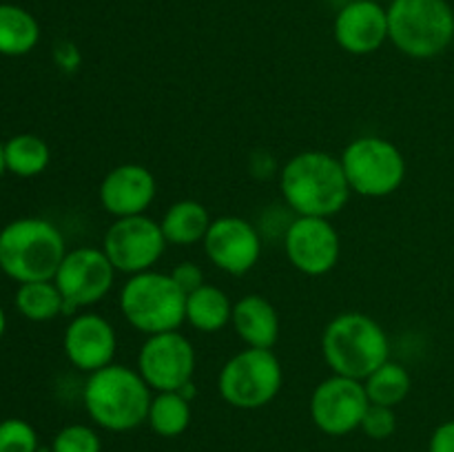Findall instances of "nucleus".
Wrapping results in <instances>:
<instances>
[{"instance_id":"nucleus-1","label":"nucleus","mask_w":454,"mask_h":452,"mask_svg":"<svg viewBox=\"0 0 454 452\" xmlns=\"http://www.w3.org/2000/svg\"><path fill=\"white\" fill-rule=\"evenodd\" d=\"M279 189L297 217H328L341 211L350 198L341 160L326 151H304L284 164Z\"/></svg>"},{"instance_id":"nucleus-2","label":"nucleus","mask_w":454,"mask_h":452,"mask_svg":"<svg viewBox=\"0 0 454 452\" xmlns=\"http://www.w3.org/2000/svg\"><path fill=\"white\" fill-rule=\"evenodd\" d=\"M82 399L89 417L100 428L109 433H129L146 421L151 388L133 368L109 363L89 375Z\"/></svg>"},{"instance_id":"nucleus-3","label":"nucleus","mask_w":454,"mask_h":452,"mask_svg":"<svg viewBox=\"0 0 454 452\" xmlns=\"http://www.w3.org/2000/svg\"><path fill=\"white\" fill-rule=\"evenodd\" d=\"M65 255V238L47 220L20 217L0 230V270L18 284L53 279Z\"/></svg>"},{"instance_id":"nucleus-4","label":"nucleus","mask_w":454,"mask_h":452,"mask_svg":"<svg viewBox=\"0 0 454 452\" xmlns=\"http://www.w3.org/2000/svg\"><path fill=\"white\" fill-rule=\"evenodd\" d=\"M322 350L333 375L364 381L390 359V339L368 315L341 313L328 322Z\"/></svg>"},{"instance_id":"nucleus-5","label":"nucleus","mask_w":454,"mask_h":452,"mask_svg":"<svg viewBox=\"0 0 454 452\" xmlns=\"http://www.w3.org/2000/svg\"><path fill=\"white\" fill-rule=\"evenodd\" d=\"M388 40L408 58L428 60L454 40V12L448 0H393L388 4Z\"/></svg>"},{"instance_id":"nucleus-6","label":"nucleus","mask_w":454,"mask_h":452,"mask_svg":"<svg viewBox=\"0 0 454 452\" xmlns=\"http://www.w3.org/2000/svg\"><path fill=\"white\" fill-rule=\"evenodd\" d=\"M120 308L127 322L145 335L171 332L186 322V292L171 273L131 275L120 292Z\"/></svg>"},{"instance_id":"nucleus-7","label":"nucleus","mask_w":454,"mask_h":452,"mask_svg":"<svg viewBox=\"0 0 454 452\" xmlns=\"http://www.w3.org/2000/svg\"><path fill=\"white\" fill-rule=\"evenodd\" d=\"M282 363L269 348H247L222 366L217 390L229 406L257 410L282 390Z\"/></svg>"},{"instance_id":"nucleus-8","label":"nucleus","mask_w":454,"mask_h":452,"mask_svg":"<svg viewBox=\"0 0 454 452\" xmlns=\"http://www.w3.org/2000/svg\"><path fill=\"white\" fill-rule=\"evenodd\" d=\"M340 160L350 191L364 198H386L406 180V158L381 136L357 137Z\"/></svg>"},{"instance_id":"nucleus-9","label":"nucleus","mask_w":454,"mask_h":452,"mask_svg":"<svg viewBox=\"0 0 454 452\" xmlns=\"http://www.w3.org/2000/svg\"><path fill=\"white\" fill-rule=\"evenodd\" d=\"M167 248L162 226L146 215L115 217L106 229L102 251L115 270L137 275L151 270Z\"/></svg>"},{"instance_id":"nucleus-10","label":"nucleus","mask_w":454,"mask_h":452,"mask_svg":"<svg viewBox=\"0 0 454 452\" xmlns=\"http://www.w3.org/2000/svg\"><path fill=\"white\" fill-rule=\"evenodd\" d=\"M115 273L118 270L114 269L102 248L80 246L67 251L65 260L53 277L58 291L62 292V300H65V313L98 304L114 286Z\"/></svg>"},{"instance_id":"nucleus-11","label":"nucleus","mask_w":454,"mask_h":452,"mask_svg":"<svg viewBox=\"0 0 454 452\" xmlns=\"http://www.w3.org/2000/svg\"><path fill=\"white\" fill-rule=\"evenodd\" d=\"M368 394L364 381L353 377L333 375L324 379L310 397V419L331 437H344L362 425L366 415Z\"/></svg>"},{"instance_id":"nucleus-12","label":"nucleus","mask_w":454,"mask_h":452,"mask_svg":"<svg viewBox=\"0 0 454 452\" xmlns=\"http://www.w3.org/2000/svg\"><path fill=\"white\" fill-rule=\"evenodd\" d=\"M137 372L146 386L158 393L182 390L193 379V344L176 331L149 335L137 355Z\"/></svg>"},{"instance_id":"nucleus-13","label":"nucleus","mask_w":454,"mask_h":452,"mask_svg":"<svg viewBox=\"0 0 454 452\" xmlns=\"http://www.w3.org/2000/svg\"><path fill=\"white\" fill-rule=\"evenodd\" d=\"M286 257L300 273L326 275L340 261V233L328 217H297L284 238Z\"/></svg>"},{"instance_id":"nucleus-14","label":"nucleus","mask_w":454,"mask_h":452,"mask_svg":"<svg viewBox=\"0 0 454 452\" xmlns=\"http://www.w3.org/2000/svg\"><path fill=\"white\" fill-rule=\"evenodd\" d=\"M202 244L208 260L229 275H247L262 255V239L255 226L238 215L213 220Z\"/></svg>"},{"instance_id":"nucleus-15","label":"nucleus","mask_w":454,"mask_h":452,"mask_svg":"<svg viewBox=\"0 0 454 452\" xmlns=\"http://www.w3.org/2000/svg\"><path fill=\"white\" fill-rule=\"evenodd\" d=\"M333 34L346 53H375L388 40V9L375 0H353L340 9Z\"/></svg>"},{"instance_id":"nucleus-16","label":"nucleus","mask_w":454,"mask_h":452,"mask_svg":"<svg viewBox=\"0 0 454 452\" xmlns=\"http://www.w3.org/2000/svg\"><path fill=\"white\" fill-rule=\"evenodd\" d=\"M62 346L67 359L78 370L91 375L114 362L115 331L102 315L84 313L71 319Z\"/></svg>"},{"instance_id":"nucleus-17","label":"nucleus","mask_w":454,"mask_h":452,"mask_svg":"<svg viewBox=\"0 0 454 452\" xmlns=\"http://www.w3.org/2000/svg\"><path fill=\"white\" fill-rule=\"evenodd\" d=\"M155 177L142 164H120L100 184V202L114 217L145 215L155 198Z\"/></svg>"},{"instance_id":"nucleus-18","label":"nucleus","mask_w":454,"mask_h":452,"mask_svg":"<svg viewBox=\"0 0 454 452\" xmlns=\"http://www.w3.org/2000/svg\"><path fill=\"white\" fill-rule=\"evenodd\" d=\"M235 332L248 348H273L279 337V315L262 295H247L233 304Z\"/></svg>"},{"instance_id":"nucleus-19","label":"nucleus","mask_w":454,"mask_h":452,"mask_svg":"<svg viewBox=\"0 0 454 452\" xmlns=\"http://www.w3.org/2000/svg\"><path fill=\"white\" fill-rule=\"evenodd\" d=\"M211 222L213 220L204 204L195 202V199H182V202L171 204L167 208L160 226H162L167 244L191 246V244L204 242Z\"/></svg>"},{"instance_id":"nucleus-20","label":"nucleus","mask_w":454,"mask_h":452,"mask_svg":"<svg viewBox=\"0 0 454 452\" xmlns=\"http://www.w3.org/2000/svg\"><path fill=\"white\" fill-rule=\"evenodd\" d=\"M233 319V304L222 288L204 284L186 295V322L200 332H217Z\"/></svg>"},{"instance_id":"nucleus-21","label":"nucleus","mask_w":454,"mask_h":452,"mask_svg":"<svg viewBox=\"0 0 454 452\" xmlns=\"http://www.w3.org/2000/svg\"><path fill=\"white\" fill-rule=\"evenodd\" d=\"M38 40L40 25L27 9L18 4H0V56H25Z\"/></svg>"},{"instance_id":"nucleus-22","label":"nucleus","mask_w":454,"mask_h":452,"mask_svg":"<svg viewBox=\"0 0 454 452\" xmlns=\"http://www.w3.org/2000/svg\"><path fill=\"white\" fill-rule=\"evenodd\" d=\"M146 424L160 437H180L191 424V399L180 390H168L151 397Z\"/></svg>"},{"instance_id":"nucleus-23","label":"nucleus","mask_w":454,"mask_h":452,"mask_svg":"<svg viewBox=\"0 0 454 452\" xmlns=\"http://www.w3.org/2000/svg\"><path fill=\"white\" fill-rule=\"evenodd\" d=\"M51 151L43 137L34 133H18L4 142V164L7 171L18 177H35L49 167Z\"/></svg>"},{"instance_id":"nucleus-24","label":"nucleus","mask_w":454,"mask_h":452,"mask_svg":"<svg viewBox=\"0 0 454 452\" xmlns=\"http://www.w3.org/2000/svg\"><path fill=\"white\" fill-rule=\"evenodd\" d=\"M16 308L29 322H51L58 315L65 313V300L53 279L27 282L18 286Z\"/></svg>"},{"instance_id":"nucleus-25","label":"nucleus","mask_w":454,"mask_h":452,"mask_svg":"<svg viewBox=\"0 0 454 452\" xmlns=\"http://www.w3.org/2000/svg\"><path fill=\"white\" fill-rule=\"evenodd\" d=\"M411 386L412 381L406 368L397 362H390V359L364 379L368 401L388 408L399 406L411 393Z\"/></svg>"},{"instance_id":"nucleus-26","label":"nucleus","mask_w":454,"mask_h":452,"mask_svg":"<svg viewBox=\"0 0 454 452\" xmlns=\"http://www.w3.org/2000/svg\"><path fill=\"white\" fill-rule=\"evenodd\" d=\"M51 452H102V441L89 425L71 424L53 437Z\"/></svg>"},{"instance_id":"nucleus-27","label":"nucleus","mask_w":454,"mask_h":452,"mask_svg":"<svg viewBox=\"0 0 454 452\" xmlns=\"http://www.w3.org/2000/svg\"><path fill=\"white\" fill-rule=\"evenodd\" d=\"M38 433L25 419L0 421V452H38Z\"/></svg>"},{"instance_id":"nucleus-28","label":"nucleus","mask_w":454,"mask_h":452,"mask_svg":"<svg viewBox=\"0 0 454 452\" xmlns=\"http://www.w3.org/2000/svg\"><path fill=\"white\" fill-rule=\"evenodd\" d=\"M359 428H362L364 434H368L371 439L381 441V439H388L390 434L397 430V417H395L393 408L371 403Z\"/></svg>"},{"instance_id":"nucleus-29","label":"nucleus","mask_w":454,"mask_h":452,"mask_svg":"<svg viewBox=\"0 0 454 452\" xmlns=\"http://www.w3.org/2000/svg\"><path fill=\"white\" fill-rule=\"evenodd\" d=\"M171 277L176 279L177 286L189 295V292L198 291L200 286H204V273L198 264L193 261H184V264H177L176 269L171 270Z\"/></svg>"},{"instance_id":"nucleus-30","label":"nucleus","mask_w":454,"mask_h":452,"mask_svg":"<svg viewBox=\"0 0 454 452\" xmlns=\"http://www.w3.org/2000/svg\"><path fill=\"white\" fill-rule=\"evenodd\" d=\"M428 452H454V419L437 425L430 437Z\"/></svg>"},{"instance_id":"nucleus-31","label":"nucleus","mask_w":454,"mask_h":452,"mask_svg":"<svg viewBox=\"0 0 454 452\" xmlns=\"http://www.w3.org/2000/svg\"><path fill=\"white\" fill-rule=\"evenodd\" d=\"M4 171H7V164H4V144L0 142V177H3Z\"/></svg>"},{"instance_id":"nucleus-32","label":"nucleus","mask_w":454,"mask_h":452,"mask_svg":"<svg viewBox=\"0 0 454 452\" xmlns=\"http://www.w3.org/2000/svg\"><path fill=\"white\" fill-rule=\"evenodd\" d=\"M4 328H7V317H4V310L0 308V337L4 335Z\"/></svg>"},{"instance_id":"nucleus-33","label":"nucleus","mask_w":454,"mask_h":452,"mask_svg":"<svg viewBox=\"0 0 454 452\" xmlns=\"http://www.w3.org/2000/svg\"><path fill=\"white\" fill-rule=\"evenodd\" d=\"M375 3H393V0H375Z\"/></svg>"},{"instance_id":"nucleus-34","label":"nucleus","mask_w":454,"mask_h":452,"mask_svg":"<svg viewBox=\"0 0 454 452\" xmlns=\"http://www.w3.org/2000/svg\"><path fill=\"white\" fill-rule=\"evenodd\" d=\"M38 452H51V450H38Z\"/></svg>"}]
</instances>
